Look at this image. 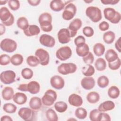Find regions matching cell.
<instances>
[{
    "label": "cell",
    "mask_w": 121,
    "mask_h": 121,
    "mask_svg": "<svg viewBox=\"0 0 121 121\" xmlns=\"http://www.w3.org/2000/svg\"><path fill=\"white\" fill-rule=\"evenodd\" d=\"M52 17L48 12L42 13L38 17V22L41 29L45 32H50L53 28L52 25Z\"/></svg>",
    "instance_id": "6da1fadb"
},
{
    "label": "cell",
    "mask_w": 121,
    "mask_h": 121,
    "mask_svg": "<svg viewBox=\"0 0 121 121\" xmlns=\"http://www.w3.org/2000/svg\"><path fill=\"white\" fill-rule=\"evenodd\" d=\"M0 19L5 26H11L14 23V16L6 7H2L0 9Z\"/></svg>",
    "instance_id": "7a4b0ae2"
},
{
    "label": "cell",
    "mask_w": 121,
    "mask_h": 121,
    "mask_svg": "<svg viewBox=\"0 0 121 121\" xmlns=\"http://www.w3.org/2000/svg\"><path fill=\"white\" fill-rule=\"evenodd\" d=\"M104 15L105 18L112 24H118L121 20V14L113 8H105L104 10Z\"/></svg>",
    "instance_id": "3957f363"
},
{
    "label": "cell",
    "mask_w": 121,
    "mask_h": 121,
    "mask_svg": "<svg viewBox=\"0 0 121 121\" xmlns=\"http://www.w3.org/2000/svg\"><path fill=\"white\" fill-rule=\"evenodd\" d=\"M86 15L94 23L98 22L102 18L101 10L97 7H88L86 9Z\"/></svg>",
    "instance_id": "277c9868"
},
{
    "label": "cell",
    "mask_w": 121,
    "mask_h": 121,
    "mask_svg": "<svg viewBox=\"0 0 121 121\" xmlns=\"http://www.w3.org/2000/svg\"><path fill=\"white\" fill-rule=\"evenodd\" d=\"M57 98L56 92L51 89L47 90L42 98L43 104L46 106H51L53 105Z\"/></svg>",
    "instance_id": "5b68a950"
},
{
    "label": "cell",
    "mask_w": 121,
    "mask_h": 121,
    "mask_svg": "<svg viewBox=\"0 0 121 121\" xmlns=\"http://www.w3.org/2000/svg\"><path fill=\"white\" fill-rule=\"evenodd\" d=\"M0 47L2 51L8 53H11L16 50L17 43L13 39L5 38L0 42Z\"/></svg>",
    "instance_id": "8992f818"
},
{
    "label": "cell",
    "mask_w": 121,
    "mask_h": 121,
    "mask_svg": "<svg viewBox=\"0 0 121 121\" xmlns=\"http://www.w3.org/2000/svg\"><path fill=\"white\" fill-rule=\"evenodd\" d=\"M77 69V65L75 63L71 62L61 63L57 68L58 72L63 75L74 73L76 71Z\"/></svg>",
    "instance_id": "52a82bcc"
},
{
    "label": "cell",
    "mask_w": 121,
    "mask_h": 121,
    "mask_svg": "<svg viewBox=\"0 0 121 121\" xmlns=\"http://www.w3.org/2000/svg\"><path fill=\"white\" fill-rule=\"evenodd\" d=\"M76 12V5L72 3H69L65 6L62 14V17L65 20H70L74 17Z\"/></svg>",
    "instance_id": "ba28073f"
},
{
    "label": "cell",
    "mask_w": 121,
    "mask_h": 121,
    "mask_svg": "<svg viewBox=\"0 0 121 121\" xmlns=\"http://www.w3.org/2000/svg\"><path fill=\"white\" fill-rule=\"evenodd\" d=\"M72 53V50L69 46H64L59 48L57 50L55 55L59 60L65 61L71 57Z\"/></svg>",
    "instance_id": "9c48e42d"
},
{
    "label": "cell",
    "mask_w": 121,
    "mask_h": 121,
    "mask_svg": "<svg viewBox=\"0 0 121 121\" xmlns=\"http://www.w3.org/2000/svg\"><path fill=\"white\" fill-rule=\"evenodd\" d=\"M16 77V73L11 70H7L1 72L0 79L4 84H11L15 81Z\"/></svg>",
    "instance_id": "30bf717a"
},
{
    "label": "cell",
    "mask_w": 121,
    "mask_h": 121,
    "mask_svg": "<svg viewBox=\"0 0 121 121\" xmlns=\"http://www.w3.org/2000/svg\"><path fill=\"white\" fill-rule=\"evenodd\" d=\"M35 56L38 59L41 65L46 66L49 64L50 55L46 50L43 48H38L35 52Z\"/></svg>",
    "instance_id": "8fae6325"
},
{
    "label": "cell",
    "mask_w": 121,
    "mask_h": 121,
    "mask_svg": "<svg viewBox=\"0 0 121 121\" xmlns=\"http://www.w3.org/2000/svg\"><path fill=\"white\" fill-rule=\"evenodd\" d=\"M18 115L23 120L30 121L34 120L35 117V111L28 107H22L18 112Z\"/></svg>",
    "instance_id": "7c38bea8"
},
{
    "label": "cell",
    "mask_w": 121,
    "mask_h": 121,
    "mask_svg": "<svg viewBox=\"0 0 121 121\" xmlns=\"http://www.w3.org/2000/svg\"><path fill=\"white\" fill-rule=\"evenodd\" d=\"M82 25V21L79 18L74 19L69 24L68 27L69 31L71 38L74 37L77 34L78 31L81 27Z\"/></svg>",
    "instance_id": "4fadbf2b"
},
{
    "label": "cell",
    "mask_w": 121,
    "mask_h": 121,
    "mask_svg": "<svg viewBox=\"0 0 121 121\" xmlns=\"http://www.w3.org/2000/svg\"><path fill=\"white\" fill-rule=\"evenodd\" d=\"M57 37L60 43L61 44L69 43L70 41L71 36L68 29L66 28L60 29L57 33Z\"/></svg>",
    "instance_id": "5bb4252c"
},
{
    "label": "cell",
    "mask_w": 121,
    "mask_h": 121,
    "mask_svg": "<svg viewBox=\"0 0 121 121\" xmlns=\"http://www.w3.org/2000/svg\"><path fill=\"white\" fill-rule=\"evenodd\" d=\"M39 42L42 45L52 48L55 44V40L54 38L47 34H43L39 37Z\"/></svg>",
    "instance_id": "9a60e30c"
},
{
    "label": "cell",
    "mask_w": 121,
    "mask_h": 121,
    "mask_svg": "<svg viewBox=\"0 0 121 121\" xmlns=\"http://www.w3.org/2000/svg\"><path fill=\"white\" fill-rule=\"evenodd\" d=\"M50 84L53 88L57 90H60L65 86V81L61 76L54 75L50 79Z\"/></svg>",
    "instance_id": "2e32d148"
},
{
    "label": "cell",
    "mask_w": 121,
    "mask_h": 121,
    "mask_svg": "<svg viewBox=\"0 0 121 121\" xmlns=\"http://www.w3.org/2000/svg\"><path fill=\"white\" fill-rule=\"evenodd\" d=\"M80 84L84 89L89 90L94 88L95 84V82L93 77H86L81 79Z\"/></svg>",
    "instance_id": "e0dca14e"
},
{
    "label": "cell",
    "mask_w": 121,
    "mask_h": 121,
    "mask_svg": "<svg viewBox=\"0 0 121 121\" xmlns=\"http://www.w3.org/2000/svg\"><path fill=\"white\" fill-rule=\"evenodd\" d=\"M68 102L71 105L78 107L81 106L83 102L82 97L75 93L71 94L69 96Z\"/></svg>",
    "instance_id": "ac0fdd59"
},
{
    "label": "cell",
    "mask_w": 121,
    "mask_h": 121,
    "mask_svg": "<svg viewBox=\"0 0 121 121\" xmlns=\"http://www.w3.org/2000/svg\"><path fill=\"white\" fill-rule=\"evenodd\" d=\"M40 28L36 25H29L28 27L23 32L25 35L28 37L37 35L40 33Z\"/></svg>",
    "instance_id": "d6986e66"
},
{
    "label": "cell",
    "mask_w": 121,
    "mask_h": 121,
    "mask_svg": "<svg viewBox=\"0 0 121 121\" xmlns=\"http://www.w3.org/2000/svg\"><path fill=\"white\" fill-rule=\"evenodd\" d=\"M42 99L37 96L32 97L29 102V107L35 111H38L42 106Z\"/></svg>",
    "instance_id": "ffe728a7"
},
{
    "label": "cell",
    "mask_w": 121,
    "mask_h": 121,
    "mask_svg": "<svg viewBox=\"0 0 121 121\" xmlns=\"http://www.w3.org/2000/svg\"><path fill=\"white\" fill-rule=\"evenodd\" d=\"M115 106L114 103L110 100H107L101 103L98 106V109L100 112H105L112 110Z\"/></svg>",
    "instance_id": "44dd1931"
},
{
    "label": "cell",
    "mask_w": 121,
    "mask_h": 121,
    "mask_svg": "<svg viewBox=\"0 0 121 121\" xmlns=\"http://www.w3.org/2000/svg\"><path fill=\"white\" fill-rule=\"evenodd\" d=\"M66 3L61 0H53L50 2V7L55 12H59L64 9Z\"/></svg>",
    "instance_id": "7402d4cb"
},
{
    "label": "cell",
    "mask_w": 121,
    "mask_h": 121,
    "mask_svg": "<svg viewBox=\"0 0 121 121\" xmlns=\"http://www.w3.org/2000/svg\"><path fill=\"white\" fill-rule=\"evenodd\" d=\"M27 92L31 94H38L40 90V85L36 81H31L27 84Z\"/></svg>",
    "instance_id": "603a6c76"
},
{
    "label": "cell",
    "mask_w": 121,
    "mask_h": 121,
    "mask_svg": "<svg viewBox=\"0 0 121 121\" xmlns=\"http://www.w3.org/2000/svg\"><path fill=\"white\" fill-rule=\"evenodd\" d=\"M13 101L18 105H22L25 104L27 100L26 95L22 92L16 93L12 98Z\"/></svg>",
    "instance_id": "cb8c5ba5"
},
{
    "label": "cell",
    "mask_w": 121,
    "mask_h": 121,
    "mask_svg": "<svg viewBox=\"0 0 121 121\" xmlns=\"http://www.w3.org/2000/svg\"><path fill=\"white\" fill-rule=\"evenodd\" d=\"M14 94V89L10 86H5L3 88L1 92L2 97L6 101H9L12 99Z\"/></svg>",
    "instance_id": "d4e9b609"
},
{
    "label": "cell",
    "mask_w": 121,
    "mask_h": 121,
    "mask_svg": "<svg viewBox=\"0 0 121 121\" xmlns=\"http://www.w3.org/2000/svg\"><path fill=\"white\" fill-rule=\"evenodd\" d=\"M89 47L86 43L79 46H77L76 48V52L78 56L83 57L86 55L89 52Z\"/></svg>",
    "instance_id": "484cf974"
},
{
    "label": "cell",
    "mask_w": 121,
    "mask_h": 121,
    "mask_svg": "<svg viewBox=\"0 0 121 121\" xmlns=\"http://www.w3.org/2000/svg\"><path fill=\"white\" fill-rule=\"evenodd\" d=\"M105 58L108 62H112L116 60L118 58L117 53L112 49L107 50L105 53Z\"/></svg>",
    "instance_id": "4316f807"
},
{
    "label": "cell",
    "mask_w": 121,
    "mask_h": 121,
    "mask_svg": "<svg viewBox=\"0 0 121 121\" xmlns=\"http://www.w3.org/2000/svg\"><path fill=\"white\" fill-rule=\"evenodd\" d=\"M86 100L91 104L97 103L100 100V95L95 91H91L88 93L86 95Z\"/></svg>",
    "instance_id": "83f0119b"
},
{
    "label": "cell",
    "mask_w": 121,
    "mask_h": 121,
    "mask_svg": "<svg viewBox=\"0 0 121 121\" xmlns=\"http://www.w3.org/2000/svg\"><path fill=\"white\" fill-rule=\"evenodd\" d=\"M93 50L96 56L100 57L104 53L105 48L103 44L101 43H97L94 45Z\"/></svg>",
    "instance_id": "f1b7e54d"
},
{
    "label": "cell",
    "mask_w": 121,
    "mask_h": 121,
    "mask_svg": "<svg viewBox=\"0 0 121 121\" xmlns=\"http://www.w3.org/2000/svg\"><path fill=\"white\" fill-rule=\"evenodd\" d=\"M115 38V33L112 31H108L105 32L103 36L104 41L107 44L112 43Z\"/></svg>",
    "instance_id": "f546056e"
},
{
    "label": "cell",
    "mask_w": 121,
    "mask_h": 121,
    "mask_svg": "<svg viewBox=\"0 0 121 121\" xmlns=\"http://www.w3.org/2000/svg\"><path fill=\"white\" fill-rule=\"evenodd\" d=\"M107 94L110 98L112 99H116L120 95V91L117 86H112L108 88Z\"/></svg>",
    "instance_id": "4dcf8cb0"
},
{
    "label": "cell",
    "mask_w": 121,
    "mask_h": 121,
    "mask_svg": "<svg viewBox=\"0 0 121 121\" xmlns=\"http://www.w3.org/2000/svg\"><path fill=\"white\" fill-rule=\"evenodd\" d=\"M95 67L96 69L99 71H103L106 69V60L102 58H98L95 62Z\"/></svg>",
    "instance_id": "1f68e13d"
},
{
    "label": "cell",
    "mask_w": 121,
    "mask_h": 121,
    "mask_svg": "<svg viewBox=\"0 0 121 121\" xmlns=\"http://www.w3.org/2000/svg\"><path fill=\"white\" fill-rule=\"evenodd\" d=\"M24 61L23 56L19 53L12 55L10 58V63L14 66H19L22 64Z\"/></svg>",
    "instance_id": "d6a6232c"
},
{
    "label": "cell",
    "mask_w": 121,
    "mask_h": 121,
    "mask_svg": "<svg viewBox=\"0 0 121 121\" xmlns=\"http://www.w3.org/2000/svg\"><path fill=\"white\" fill-rule=\"evenodd\" d=\"M17 25L19 28L24 31L28 27L29 25L27 18L25 17H21L17 19Z\"/></svg>",
    "instance_id": "836d02e7"
},
{
    "label": "cell",
    "mask_w": 121,
    "mask_h": 121,
    "mask_svg": "<svg viewBox=\"0 0 121 121\" xmlns=\"http://www.w3.org/2000/svg\"><path fill=\"white\" fill-rule=\"evenodd\" d=\"M82 73L86 77H91L95 73V69L91 64H88L82 68Z\"/></svg>",
    "instance_id": "e575fe53"
},
{
    "label": "cell",
    "mask_w": 121,
    "mask_h": 121,
    "mask_svg": "<svg viewBox=\"0 0 121 121\" xmlns=\"http://www.w3.org/2000/svg\"><path fill=\"white\" fill-rule=\"evenodd\" d=\"M54 107L55 110L60 113L65 112L68 109L67 104L63 101H58L56 102L54 104Z\"/></svg>",
    "instance_id": "d590c367"
},
{
    "label": "cell",
    "mask_w": 121,
    "mask_h": 121,
    "mask_svg": "<svg viewBox=\"0 0 121 121\" xmlns=\"http://www.w3.org/2000/svg\"><path fill=\"white\" fill-rule=\"evenodd\" d=\"M45 116L48 121H58V116L55 111L52 108H49L46 111Z\"/></svg>",
    "instance_id": "8d00e7d4"
},
{
    "label": "cell",
    "mask_w": 121,
    "mask_h": 121,
    "mask_svg": "<svg viewBox=\"0 0 121 121\" xmlns=\"http://www.w3.org/2000/svg\"><path fill=\"white\" fill-rule=\"evenodd\" d=\"M102 112L98 109H94L91 110L89 113V119L92 121H100Z\"/></svg>",
    "instance_id": "74e56055"
},
{
    "label": "cell",
    "mask_w": 121,
    "mask_h": 121,
    "mask_svg": "<svg viewBox=\"0 0 121 121\" xmlns=\"http://www.w3.org/2000/svg\"><path fill=\"white\" fill-rule=\"evenodd\" d=\"M97 83L99 87L101 88H104L108 86L109 83V80L108 77L106 76H101L97 78Z\"/></svg>",
    "instance_id": "f35d334b"
},
{
    "label": "cell",
    "mask_w": 121,
    "mask_h": 121,
    "mask_svg": "<svg viewBox=\"0 0 121 121\" xmlns=\"http://www.w3.org/2000/svg\"><path fill=\"white\" fill-rule=\"evenodd\" d=\"M87 111L86 109L83 107H78L75 111V116L79 119L83 120L85 119L87 116Z\"/></svg>",
    "instance_id": "ab89813d"
},
{
    "label": "cell",
    "mask_w": 121,
    "mask_h": 121,
    "mask_svg": "<svg viewBox=\"0 0 121 121\" xmlns=\"http://www.w3.org/2000/svg\"><path fill=\"white\" fill-rule=\"evenodd\" d=\"M2 108L3 111L8 113H14L17 110V107L14 104L9 103L5 104Z\"/></svg>",
    "instance_id": "60d3db41"
},
{
    "label": "cell",
    "mask_w": 121,
    "mask_h": 121,
    "mask_svg": "<svg viewBox=\"0 0 121 121\" xmlns=\"http://www.w3.org/2000/svg\"><path fill=\"white\" fill-rule=\"evenodd\" d=\"M26 63L28 65L32 67H36L40 64L38 59L34 55L28 56L26 59Z\"/></svg>",
    "instance_id": "b9f144b4"
},
{
    "label": "cell",
    "mask_w": 121,
    "mask_h": 121,
    "mask_svg": "<svg viewBox=\"0 0 121 121\" xmlns=\"http://www.w3.org/2000/svg\"><path fill=\"white\" fill-rule=\"evenodd\" d=\"M21 74L23 78L25 79H30L33 76V71L30 68H25L22 69Z\"/></svg>",
    "instance_id": "7bdbcfd3"
},
{
    "label": "cell",
    "mask_w": 121,
    "mask_h": 121,
    "mask_svg": "<svg viewBox=\"0 0 121 121\" xmlns=\"http://www.w3.org/2000/svg\"><path fill=\"white\" fill-rule=\"evenodd\" d=\"M8 3L9 7L12 10H17L20 8V2L18 0H9L8 1Z\"/></svg>",
    "instance_id": "ee69618b"
},
{
    "label": "cell",
    "mask_w": 121,
    "mask_h": 121,
    "mask_svg": "<svg viewBox=\"0 0 121 121\" xmlns=\"http://www.w3.org/2000/svg\"><path fill=\"white\" fill-rule=\"evenodd\" d=\"M10 56L7 54H2L0 56V64L1 66H6L10 62Z\"/></svg>",
    "instance_id": "f6af8a7d"
},
{
    "label": "cell",
    "mask_w": 121,
    "mask_h": 121,
    "mask_svg": "<svg viewBox=\"0 0 121 121\" xmlns=\"http://www.w3.org/2000/svg\"><path fill=\"white\" fill-rule=\"evenodd\" d=\"M121 66V60L119 57L115 61L112 62H108V67L110 69L112 70L118 69Z\"/></svg>",
    "instance_id": "bcb514c9"
},
{
    "label": "cell",
    "mask_w": 121,
    "mask_h": 121,
    "mask_svg": "<svg viewBox=\"0 0 121 121\" xmlns=\"http://www.w3.org/2000/svg\"><path fill=\"white\" fill-rule=\"evenodd\" d=\"M82 33L86 37H90L93 36L94 34V30L91 26H86L83 28Z\"/></svg>",
    "instance_id": "7dc6e473"
},
{
    "label": "cell",
    "mask_w": 121,
    "mask_h": 121,
    "mask_svg": "<svg viewBox=\"0 0 121 121\" xmlns=\"http://www.w3.org/2000/svg\"><path fill=\"white\" fill-rule=\"evenodd\" d=\"M82 59L83 61L86 64V65L92 64L94 61V56L93 53L89 52L86 55L83 57Z\"/></svg>",
    "instance_id": "c3c4849f"
},
{
    "label": "cell",
    "mask_w": 121,
    "mask_h": 121,
    "mask_svg": "<svg viewBox=\"0 0 121 121\" xmlns=\"http://www.w3.org/2000/svg\"><path fill=\"white\" fill-rule=\"evenodd\" d=\"M74 44L77 46H79L86 43V39L83 35H78L74 40Z\"/></svg>",
    "instance_id": "681fc988"
},
{
    "label": "cell",
    "mask_w": 121,
    "mask_h": 121,
    "mask_svg": "<svg viewBox=\"0 0 121 121\" xmlns=\"http://www.w3.org/2000/svg\"><path fill=\"white\" fill-rule=\"evenodd\" d=\"M99 29L101 31H105L109 29V24L107 22L102 21L99 24Z\"/></svg>",
    "instance_id": "f907efd6"
},
{
    "label": "cell",
    "mask_w": 121,
    "mask_h": 121,
    "mask_svg": "<svg viewBox=\"0 0 121 121\" xmlns=\"http://www.w3.org/2000/svg\"><path fill=\"white\" fill-rule=\"evenodd\" d=\"M101 2L104 5H115L118 3L119 0H101Z\"/></svg>",
    "instance_id": "816d5d0a"
},
{
    "label": "cell",
    "mask_w": 121,
    "mask_h": 121,
    "mask_svg": "<svg viewBox=\"0 0 121 121\" xmlns=\"http://www.w3.org/2000/svg\"><path fill=\"white\" fill-rule=\"evenodd\" d=\"M111 120L110 116L105 112H102L100 121H110Z\"/></svg>",
    "instance_id": "f5cc1de1"
},
{
    "label": "cell",
    "mask_w": 121,
    "mask_h": 121,
    "mask_svg": "<svg viewBox=\"0 0 121 121\" xmlns=\"http://www.w3.org/2000/svg\"><path fill=\"white\" fill-rule=\"evenodd\" d=\"M17 89L21 91L22 92H26L27 91V84H21L19 85Z\"/></svg>",
    "instance_id": "db71d44e"
},
{
    "label": "cell",
    "mask_w": 121,
    "mask_h": 121,
    "mask_svg": "<svg viewBox=\"0 0 121 121\" xmlns=\"http://www.w3.org/2000/svg\"><path fill=\"white\" fill-rule=\"evenodd\" d=\"M115 47L116 49L119 52H121V37H119V38L117 40L115 43Z\"/></svg>",
    "instance_id": "11a10c76"
},
{
    "label": "cell",
    "mask_w": 121,
    "mask_h": 121,
    "mask_svg": "<svg viewBox=\"0 0 121 121\" xmlns=\"http://www.w3.org/2000/svg\"><path fill=\"white\" fill-rule=\"evenodd\" d=\"M40 0H28L27 2L29 5L32 6H38L41 2Z\"/></svg>",
    "instance_id": "9f6ffc18"
},
{
    "label": "cell",
    "mask_w": 121,
    "mask_h": 121,
    "mask_svg": "<svg viewBox=\"0 0 121 121\" xmlns=\"http://www.w3.org/2000/svg\"><path fill=\"white\" fill-rule=\"evenodd\" d=\"M1 121H12L13 119L9 115H3L0 118Z\"/></svg>",
    "instance_id": "6f0895ef"
},
{
    "label": "cell",
    "mask_w": 121,
    "mask_h": 121,
    "mask_svg": "<svg viewBox=\"0 0 121 121\" xmlns=\"http://www.w3.org/2000/svg\"><path fill=\"white\" fill-rule=\"evenodd\" d=\"M5 26H4L2 23H0V35H3L6 31Z\"/></svg>",
    "instance_id": "680465c9"
},
{
    "label": "cell",
    "mask_w": 121,
    "mask_h": 121,
    "mask_svg": "<svg viewBox=\"0 0 121 121\" xmlns=\"http://www.w3.org/2000/svg\"><path fill=\"white\" fill-rule=\"evenodd\" d=\"M7 2H8V0H0V5H5V4H6Z\"/></svg>",
    "instance_id": "91938a15"
},
{
    "label": "cell",
    "mask_w": 121,
    "mask_h": 121,
    "mask_svg": "<svg viewBox=\"0 0 121 121\" xmlns=\"http://www.w3.org/2000/svg\"><path fill=\"white\" fill-rule=\"evenodd\" d=\"M84 1L87 3H91L93 1V0H84Z\"/></svg>",
    "instance_id": "94428289"
}]
</instances>
